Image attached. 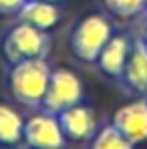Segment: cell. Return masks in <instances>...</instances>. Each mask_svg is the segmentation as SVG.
Segmentation results:
<instances>
[{"label": "cell", "mask_w": 147, "mask_h": 149, "mask_svg": "<svg viewBox=\"0 0 147 149\" xmlns=\"http://www.w3.org/2000/svg\"><path fill=\"white\" fill-rule=\"evenodd\" d=\"M119 85L127 95L147 97V45L135 34Z\"/></svg>", "instance_id": "8"}, {"label": "cell", "mask_w": 147, "mask_h": 149, "mask_svg": "<svg viewBox=\"0 0 147 149\" xmlns=\"http://www.w3.org/2000/svg\"><path fill=\"white\" fill-rule=\"evenodd\" d=\"M111 36H113L111 20L105 14L91 12L81 16L73 24L69 34V47L79 63L95 65L103 47L109 42Z\"/></svg>", "instance_id": "3"}, {"label": "cell", "mask_w": 147, "mask_h": 149, "mask_svg": "<svg viewBox=\"0 0 147 149\" xmlns=\"http://www.w3.org/2000/svg\"><path fill=\"white\" fill-rule=\"evenodd\" d=\"M63 10L56 2H42V0H26L24 6L18 10L16 20L32 24L40 30H50L61 22Z\"/></svg>", "instance_id": "10"}, {"label": "cell", "mask_w": 147, "mask_h": 149, "mask_svg": "<svg viewBox=\"0 0 147 149\" xmlns=\"http://www.w3.org/2000/svg\"><path fill=\"white\" fill-rule=\"evenodd\" d=\"M85 101V87L83 81L69 69H52L49 79V89L42 99L38 111L50 115H59L61 111L79 105Z\"/></svg>", "instance_id": "4"}, {"label": "cell", "mask_w": 147, "mask_h": 149, "mask_svg": "<svg viewBox=\"0 0 147 149\" xmlns=\"http://www.w3.org/2000/svg\"><path fill=\"white\" fill-rule=\"evenodd\" d=\"M99 2L109 16H115L119 20H133L145 14L147 0H99Z\"/></svg>", "instance_id": "13"}, {"label": "cell", "mask_w": 147, "mask_h": 149, "mask_svg": "<svg viewBox=\"0 0 147 149\" xmlns=\"http://www.w3.org/2000/svg\"><path fill=\"white\" fill-rule=\"evenodd\" d=\"M109 123L133 145L147 141V97H137L121 105Z\"/></svg>", "instance_id": "6"}, {"label": "cell", "mask_w": 147, "mask_h": 149, "mask_svg": "<svg viewBox=\"0 0 147 149\" xmlns=\"http://www.w3.org/2000/svg\"><path fill=\"white\" fill-rule=\"evenodd\" d=\"M56 119H59V125L63 129L67 143H89L95 131L99 129L95 111L85 101L61 111Z\"/></svg>", "instance_id": "7"}, {"label": "cell", "mask_w": 147, "mask_h": 149, "mask_svg": "<svg viewBox=\"0 0 147 149\" xmlns=\"http://www.w3.org/2000/svg\"><path fill=\"white\" fill-rule=\"evenodd\" d=\"M87 149H137V145L127 141L111 123H103L91 137Z\"/></svg>", "instance_id": "12"}, {"label": "cell", "mask_w": 147, "mask_h": 149, "mask_svg": "<svg viewBox=\"0 0 147 149\" xmlns=\"http://www.w3.org/2000/svg\"><path fill=\"white\" fill-rule=\"evenodd\" d=\"M24 137V117L10 105L0 103V147H18Z\"/></svg>", "instance_id": "11"}, {"label": "cell", "mask_w": 147, "mask_h": 149, "mask_svg": "<svg viewBox=\"0 0 147 149\" xmlns=\"http://www.w3.org/2000/svg\"><path fill=\"white\" fill-rule=\"evenodd\" d=\"M145 14H147V2H145Z\"/></svg>", "instance_id": "17"}, {"label": "cell", "mask_w": 147, "mask_h": 149, "mask_svg": "<svg viewBox=\"0 0 147 149\" xmlns=\"http://www.w3.org/2000/svg\"><path fill=\"white\" fill-rule=\"evenodd\" d=\"M50 69L47 58H30L8 67L6 87L12 99L28 109H40L49 89Z\"/></svg>", "instance_id": "1"}, {"label": "cell", "mask_w": 147, "mask_h": 149, "mask_svg": "<svg viewBox=\"0 0 147 149\" xmlns=\"http://www.w3.org/2000/svg\"><path fill=\"white\" fill-rule=\"evenodd\" d=\"M26 0H0V14L2 16H16L18 10L24 6Z\"/></svg>", "instance_id": "14"}, {"label": "cell", "mask_w": 147, "mask_h": 149, "mask_svg": "<svg viewBox=\"0 0 147 149\" xmlns=\"http://www.w3.org/2000/svg\"><path fill=\"white\" fill-rule=\"evenodd\" d=\"M42 2H56V4H61L63 0H42Z\"/></svg>", "instance_id": "16"}, {"label": "cell", "mask_w": 147, "mask_h": 149, "mask_svg": "<svg viewBox=\"0 0 147 149\" xmlns=\"http://www.w3.org/2000/svg\"><path fill=\"white\" fill-rule=\"evenodd\" d=\"M50 47L52 40L49 30H40L20 20L8 26L0 36V54L8 67L30 58H47Z\"/></svg>", "instance_id": "2"}, {"label": "cell", "mask_w": 147, "mask_h": 149, "mask_svg": "<svg viewBox=\"0 0 147 149\" xmlns=\"http://www.w3.org/2000/svg\"><path fill=\"white\" fill-rule=\"evenodd\" d=\"M131 40H133V36L113 34L109 38V42L103 47L95 67L109 81H115V83L121 81V74L125 71L127 58H129V50H131Z\"/></svg>", "instance_id": "9"}, {"label": "cell", "mask_w": 147, "mask_h": 149, "mask_svg": "<svg viewBox=\"0 0 147 149\" xmlns=\"http://www.w3.org/2000/svg\"><path fill=\"white\" fill-rule=\"evenodd\" d=\"M22 143L28 149H65L67 139L59 125L56 115L50 113H36L24 119V137Z\"/></svg>", "instance_id": "5"}, {"label": "cell", "mask_w": 147, "mask_h": 149, "mask_svg": "<svg viewBox=\"0 0 147 149\" xmlns=\"http://www.w3.org/2000/svg\"><path fill=\"white\" fill-rule=\"evenodd\" d=\"M143 16H145V20H143V24H141V28H139V34H137V36L147 45V14H143Z\"/></svg>", "instance_id": "15"}]
</instances>
